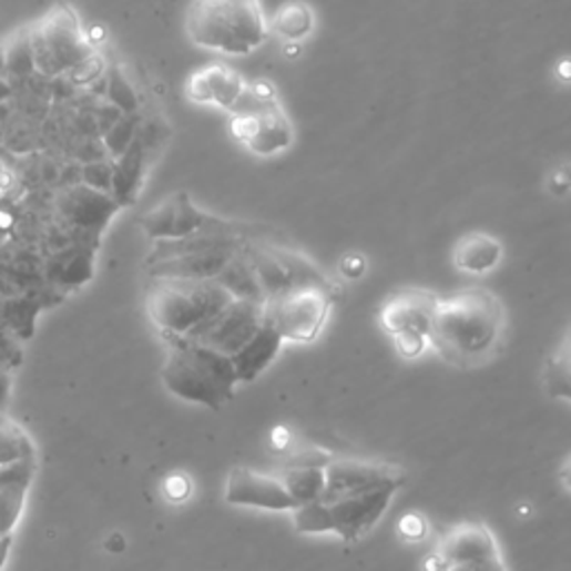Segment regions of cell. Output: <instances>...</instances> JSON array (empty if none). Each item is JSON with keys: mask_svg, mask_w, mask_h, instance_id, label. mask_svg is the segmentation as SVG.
<instances>
[{"mask_svg": "<svg viewBox=\"0 0 571 571\" xmlns=\"http://www.w3.org/2000/svg\"><path fill=\"white\" fill-rule=\"evenodd\" d=\"M400 533L407 538V540H422L425 533H427V522L420 513H407L402 520H400Z\"/></svg>", "mask_w": 571, "mask_h": 571, "instance_id": "d6a6232c", "label": "cell"}, {"mask_svg": "<svg viewBox=\"0 0 571 571\" xmlns=\"http://www.w3.org/2000/svg\"><path fill=\"white\" fill-rule=\"evenodd\" d=\"M553 79L560 85H571V57H560L553 63Z\"/></svg>", "mask_w": 571, "mask_h": 571, "instance_id": "d590c367", "label": "cell"}, {"mask_svg": "<svg viewBox=\"0 0 571 571\" xmlns=\"http://www.w3.org/2000/svg\"><path fill=\"white\" fill-rule=\"evenodd\" d=\"M112 183V167L105 163H94L85 167V185L101 190V193H110Z\"/></svg>", "mask_w": 571, "mask_h": 571, "instance_id": "1f68e13d", "label": "cell"}, {"mask_svg": "<svg viewBox=\"0 0 571 571\" xmlns=\"http://www.w3.org/2000/svg\"><path fill=\"white\" fill-rule=\"evenodd\" d=\"M542 383L551 398L571 402V330L544 359Z\"/></svg>", "mask_w": 571, "mask_h": 571, "instance_id": "603a6c76", "label": "cell"}, {"mask_svg": "<svg viewBox=\"0 0 571 571\" xmlns=\"http://www.w3.org/2000/svg\"><path fill=\"white\" fill-rule=\"evenodd\" d=\"M500 542L485 522H460L449 527L436 542L425 564H449L500 555Z\"/></svg>", "mask_w": 571, "mask_h": 571, "instance_id": "9a60e30c", "label": "cell"}, {"mask_svg": "<svg viewBox=\"0 0 571 571\" xmlns=\"http://www.w3.org/2000/svg\"><path fill=\"white\" fill-rule=\"evenodd\" d=\"M224 498L235 507H251L264 511H288L297 509V502L288 493L279 476L262 473L248 467H235L228 476Z\"/></svg>", "mask_w": 571, "mask_h": 571, "instance_id": "5bb4252c", "label": "cell"}, {"mask_svg": "<svg viewBox=\"0 0 571 571\" xmlns=\"http://www.w3.org/2000/svg\"><path fill=\"white\" fill-rule=\"evenodd\" d=\"M235 297L217 279L154 277L147 313L163 337H187Z\"/></svg>", "mask_w": 571, "mask_h": 571, "instance_id": "277c9868", "label": "cell"}, {"mask_svg": "<svg viewBox=\"0 0 571 571\" xmlns=\"http://www.w3.org/2000/svg\"><path fill=\"white\" fill-rule=\"evenodd\" d=\"M504 259V246L489 233H467L453 246V264L467 275H489Z\"/></svg>", "mask_w": 571, "mask_h": 571, "instance_id": "ac0fdd59", "label": "cell"}, {"mask_svg": "<svg viewBox=\"0 0 571 571\" xmlns=\"http://www.w3.org/2000/svg\"><path fill=\"white\" fill-rule=\"evenodd\" d=\"M264 322V304L233 299L222 313H217L195 333H190L185 339L213 348L226 357H233L259 333Z\"/></svg>", "mask_w": 571, "mask_h": 571, "instance_id": "8fae6325", "label": "cell"}, {"mask_svg": "<svg viewBox=\"0 0 571 571\" xmlns=\"http://www.w3.org/2000/svg\"><path fill=\"white\" fill-rule=\"evenodd\" d=\"M141 228L152 242H179L204 233L244 237V233L251 231V226L246 224L222 220L217 215L202 211L193 204L187 193H176L163 204L147 211L141 217Z\"/></svg>", "mask_w": 571, "mask_h": 571, "instance_id": "30bf717a", "label": "cell"}, {"mask_svg": "<svg viewBox=\"0 0 571 571\" xmlns=\"http://www.w3.org/2000/svg\"><path fill=\"white\" fill-rule=\"evenodd\" d=\"M341 288L335 286H297L277 297L266 299V322L279 333L284 341L313 344L335 306Z\"/></svg>", "mask_w": 571, "mask_h": 571, "instance_id": "ba28073f", "label": "cell"}, {"mask_svg": "<svg viewBox=\"0 0 571 571\" xmlns=\"http://www.w3.org/2000/svg\"><path fill=\"white\" fill-rule=\"evenodd\" d=\"M167 355L161 366L165 389L185 402L224 409L239 385L233 359L185 337H163Z\"/></svg>", "mask_w": 571, "mask_h": 571, "instance_id": "7a4b0ae2", "label": "cell"}, {"mask_svg": "<svg viewBox=\"0 0 571 571\" xmlns=\"http://www.w3.org/2000/svg\"><path fill=\"white\" fill-rule=\"evenodd\" d=\"M6 74V59H3V45H0V79Z\"/></svg>", "mask_w": 571, "mask_h": 571, "instance_id": "7bdbcfd3", "label": "cell"}, {"mask_svg": "<svg viewBox=\"0 0 571 571\" xmlns=\"http://www.w3.org/2000/svg\"><path fill=\"white\" fill-rule=\"evenodd\" d=\"M32 485H0V536L14 533Z\"/></svg>", "mask_w": 571, "mask_h": 571, "instance_id": "484cf974", "label": "cell"}, {"mask_svg": "<svg viewBox=\"0 0 571 571\" xmlns=\"http://www.w3.org/2000/svg\"><path fill=\"white\" fill-rule=\"evenodd\" d=\"M185 34L197 48L226 57H248L266 45L271 28L262 0H193Z\"/></svg>", "mask_w": 571, "mask_h": 571, "instance_id": "3957f363", "label": "cell"}, {"mask_svg": "<svg viewBox=\"0 0 571 571\" xmlns=\"http://www.w3.org/2000/svg\"><path fill=\"white\" fill-rule=\"evenodd\" d=\"M145 176V145L141 134L132 139V143L119 154V161L112 165V183L110 195L112 200L125 208L132 206L139 197V190Z\"/></svg>", "mask_w": 571, "mask_h": 571, "instance_id": "d6986e66", "label": "cell"}, {"mask_svg": "<svg viewBox=\"0 0 571 571\" xmlns=\"http://www.w3.org/2000/svg\"><path fill=\"white\" fill-rule=\"evenodd\" d=\"M10 391H12V377H10V370H8V368H0V409H3V407L8 405Z\"/></svg>", "mask_w": 571, "mask_h": 571, "instance_id": "8d00e7d4", "label": "cell"}, {"mask_svg": "<svg viewBox=\"0 0 571 571\" xmlns=\"http://www.w3.org/2000/svg\"><path fill=\"white\" fill-rule=\"evenodd\" d=\"M12 542H14V533H10V536H0V571H3V567H6L8 558H10Z\"/></svg>", "mask_w": 571, "mask_h": 571, "instance_id": "74e56055", "label": "cell"}, {"mask_svg": "<svg viewBox=\"0 0 571 571\" xmlns=\"http://www.w3.org/2000/svg\"><path fill=\"white\" fill-rule=\"evenodd\" d=\"M6 74H28L34 70L32 48H30V28L17 32L10 41L3 43Z\"/></svg>", "mask_w": 571, "mask_h": 571, "instance_id": "4316f807", "label": "cell"}, {"mask_svg": "<svg viewBox=\"0 0 571 571\" xmlns=\"http://www.w3.org/2000/svg\"><path fill=\"white\" fill-rule=\"evenodd\" d=\"M246 90V79L228 65H208L187 79L185 92L195 103L233 112Z\"/></svg>", "mask_w": 571, "mask_h": 571, "instance_id": "e0dca14e", "label": "cell"}, {"mask_svg": "<svg viewBox=\"0 0 571 571\" xmlns=\"http://www.w3.org/2000/svg\"><path fill=\"white\" fill-rule=\"evenodd\" d=\"M57 208L65 222L85 231H103L121 208L110 193H101L85 183L63 190L57 197Z\"/></svg>", "mask_w": 571, "mask_h": 571, "instance_id": "2e32d148", "label": "cell"}, {"mask_svg": "<svg viewBox=\"0 0 571 571\" xmlns=\"http://www.w3.org/2000/svg\"><path fill=\"white\" fill-rule=\"evenodd\" d=\"M235 299H246V302H257L266 304V295L262 290V284L257 279V273L244 253V246L239 253L226 264V268L215 277Z\"/></svg>", "mask_w": 571, "mask_h": 571, "instance_id": "7402d4cb", "label": "cell"}, {"mask_svg": "<svg viewBox=\"0 0 571 571\" xmlns=\"http://www.w3.org/2000/svg\"><path fill=\"white\" fill-rule=\"evenodd\" d=\"M544 187H547V193H551L553 197L571 195V161H564V163L551 167L549 174L544 176Z\"/></svg>", "mask_w": 571, "mask_h": 571, "instance_id": "f1b7e54d", "label": "cell"}, {"mask_svg": "<svg viewBox=\"0 0 571 571\" xmlns=\"http://www.w3.org/2000/svg\"><path fill=\"white\" fill-rule=\"evenodd\" d=\"M108 92H110V99H112L114 103H119L121 108H125V110H132V108L136 105V99H134L132 88L123 81V77H121L119 72H112V74H110Z\"/></svg>", "mask_w": 571, "mask_h": 571, "instance_id": "4dcf8cb0", "label": "cell"}, {"mask_svg": "<svg viewBox=\"0 0 571 571\" xmlns=\"http://www.w3.org/2000/svg\"><path fill=\"white\" fill-rule=\"evenodd\" d=\"M284 54H286L288 59H293V57L297 59V57L302 54V43H286V45H284Z\"/></svg>", "mask_w": 571, "mask_h": 571, "instance_id": "60d3db41", "label": "cell"}, {"mask_svg": "<svg viewBox=\"0 0 571 571\" xmlns=\"http://www.w3.org/2000/svg\"><path fill=\"white\" fill-rule=\"evenodd\" d=\"M507 308L502 299L485 286H467L449 297H440L431 348L456 368H478L491 361L504 344Z\"/></svg>", "mask_w": 571, "mask_h": 571, "instance_id": "6da1fadb", "label": "cell"}, {"mask_svg": "<svg viewBox=\"0 0 571 571\" xmlns=\"http://www.w3.org/2000/svg\"><path fill=\"white\" fill-rule=\"evenodd\" d=\"M10 94H12V88H10V83H8L6 79H0V101L10 99Z\"/></svg>", "mask_w": 571, "mask_h": 571, "instance_id": "b9f144b4", "label": "cell"}, {"mask_svg": "<svg viewBox=\"0 0 571 571\" xmlns=\"http://www.w3.org/2000/svg\"><path fill=\"white\" fill-rule=\"evenodd\" d=\"M21 361V353H19V348H14V344L0 333V368H12V366H17Z\"/></svg>", "mask_w": 571, "mask_h": 571, "instance_id": "836d02e7", "label": "cell"}, {"mask_svg": "<svg viewBox=\"0 0 571 571\" xmlns=\"http://www.w3.org/2000/svg\"><path fill=\"white\" fill-rule=\"evenodd\" d=\"M400 487H377L357 493L319 496L293 511L297 533H337L344 542L368 536L389 511Z\"/></svg>", "mask_w": 571, "mask_h": 571, "instance_id": "5b68a950", "label": "cell"}, {"mask_svg": "<svg viewBox=\"0 0 571 571\" xmlns=\"http://www.w3.org/2000/svg\"><path fill=\"white\" fill-rule=\"evenodd\" d=\"M440 295L427 288L407 286L387 295L377 310V322L394 339L400 357L416 359L431 348V328Z\"/></svg>", "mask_w": 571, "mask_h": 571, "instance_id": "52a82bcc", "label": "cell"}, {"mask_svg": "<svg viewBox=\"0 0 571 571\" xmlns=\"http://www.w3.org/2000/svg\"><path fill=\"white\" fill-rule=\"evenodd\" d=\"M231 134L253 154L273 156L295 145V125L282 103L262 110L231 112Z\"/></svg>", "mask_w": 571, "mask_h": 571, "instance_id": "7c38bea8", "label": "cell"}, {"mask_svg": "<svg viewBox=\"0 0 571 571\" xmlns=\"http://www.w3.org/2000/svg\"><path fill=\"white\" fill-rule=\"evenodd\" d=\"M284 43H304L315 32V12L306 0H286L268 23Z\"/></svg>", "mask_w": 571, "mask_h": 571, "instance_id": "44dd1931", "label": "cell"}, {"mask_svg": "<svg viewBox=\"0 0 571 571\" xmlns=\"http://www.w3.org/2000/svg\"><path fill=\"white\" fill-rule=\"evenodd\" d=\"M279 478L297 502V509L317 500L326 489V467H290Z\"/></svg>", "mask_w": 571, "mask_h": 571, "instance_id": "cb8c5ba5", "label": "cell"}, {"mask_svg": "<svg viewBox=\"0 0 571 571\" xmlns=\"http://www.w3.org/2000/svg\"><path fill=\"white\" fill-rule=\"evenodd\" d=\"M558 478H560L562 487L571 491V456L562 462V467H560V471H558Z\"/></svg>", "mask_w": 571, "mask_h": 571, "instance_id": "ab89813d", "label": "cell"}, {"mask_svg": "<svg viewBox=\"0 0 571 571\" xmlns=\"http://www.w3.org/2000/svg\"><path fill=\"white\" fill-rule=\"evenodd\" d=\"M30 48L34 70L45 77L70 74L94 54L77 12L54 6L41 21L30 26Z\"/></svg>", "mask_w": 571, "mask_h": 571, "instance_id": "8992f818", "label": "cell"}, {"mask_svg": "<svg viewBox=\"0 0 571 571\" xmlns=\"http://www.w3.org/2000/svg\"><path fill=\"white\" fill-rule=\"evenodd\" d=\"M244 253L248 255L262 290L266 299L277 297L297 286H335L341 288L335 279H330L310 257L279 246L268 244L264 239H246Z\"/></svg>", "mask_w": 571, "mask_h": 571, "instance_id": "9c48e42d", "label": "cell"}, {"mask_svg": "<svg viewBox=\"0 0 571 571\" xmlns=\"http://www.w3.org/2000/svg\"><path fill=\"white\" fill-rule=\"evenodd\" d=\"M37 458L34 445L28 434L12 420L0 416V465Z\"/></svg>", "mask_w": 571, "mask_h": 571, "instance_id": "d4e9b609", "label": "cell"}, {"mask_svg": "<svg viewBox=\"0 0 571 571\" xmlns=\"http://www.w3.org/2000/svg\"><path fill=\"white\" fill-rule=\"evenodd\" d=\"M165 493H167L172 500H176V502H181L183 498H187V493H190V482H187V478H183V476H172V478H167V480H165Z\"/></svg>", "mask_w": 571, "mask_h": 571, "instance_id": "e575fe53", "label": "cell"}, {"mask_svg": "<svg viewBox=\"0 0 571 571\" xmlns=\"http://www.w3.org/2000/svg\"><path fill=\"white\" fill-rule=\"evenodd\" d=\"M366 268H368L366 257H364L361 253H355V251L344 253V255L339 257V262H337V273H339V277L346 279V282L359 279V277L366 273Z\"/></svg>", "mask_w": 571, "mask_h": 571, "instance_id": "f546056e", "label": "cell"}, {"mask_svg": "<svg viewBox=\"0 0 571 571\" xmlns=\"http://www.w3.org/2000/svg\"><path fill=\"white\" fill-rule=\"evenodd\" d=\"M407 473L402 467L383 460L333 458L326 465V489L322 496L357 493L377 487H405Z\"/></svg>", "mask_w": 571, "mask_h": 571, "instance_id": "4fadbf2b", "label": "cell"}, {"mask_svg": "<svg viewBox=\"0 0 571 571\" xmlns=\"http://www.w3.org/2000/svg\"><path fill=\"white\" fill-rule=\"evenodd\" d=\"M425 571H509L504 555L482 558V560H465L449 564H425Z\"/></svg>", "mask_w": 571, "mask_h": 571, "instance_id": "83f0119b", "label": "cell"}, {"mask_svg": "<svg viewBox=\"0 0 571 571\" xmlns=\"http://www.w3.org/2000/svg\"><path fill=\"white\" fill-rule=\"evenodd\" d=\"M105 549L112 551V553H121L125 549V540L121 533H112L108 540H105Z\"/></svg>", "mask_w": 571, "mask_h": 571, "instance_id": "f35d334b", "label": "cell"}, {"mask_svg": "<svg viewBox=\"0 0 571 571\" xmlns=\"http://www.w3.org/2000/svg\"><path fill=\"white\" fill-rule=\"evenodd\" d=\"M282 346L284 339L279 337V333L268 322H264L259 333L237 355L231 357L239 385L255 383V379L277 359Z\"/></svg>", "mask_w": 571, "mask_h": 571, "instance_id": "ffe728a7", "label": "cell"}]
</instances>
